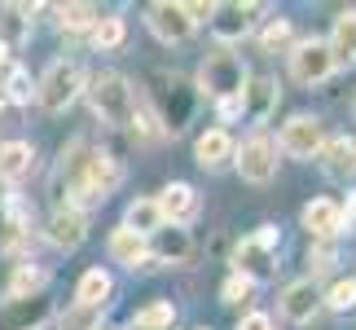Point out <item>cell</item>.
Wrapping results in <instances>:
<instances>
[{
  "label": "cell",
  "mask_w": 356,
  "mask_h": 330,
  "mask_svg": "<svg viewBox=\"0 0 356 330\" xmlns=\"http://www.w3.org/2000/svg\"><path fill=\"white\" fill-rule=\"evenodd\" d=\"M123 36H128V26H123L119 13H106V18L92 26V45H97L102 53H115V49L123 45Z\"/></svg>",
  "instance_id": "4316f807"
},
{
  "label": "cell",
  "mask_w": 356,
  "mask_h": 330,
  "mask_svg": "<svg viewBox=\"0 0 356 330\" xmlns=\"http://www.w3.org/2000/svg\"><path fill=\"white\" fill-rule=\"evenodd\" d=\"M317 308H321V286L312 282V278H299V282H291L282 291V317L286 322L304 326V322L317 317Z\"/></svg>",
  "instance_id": "7c38bea8"
},
{
  "label": "cell",
  "mask_w": 356,
  "mask_h": 330,
  "mask_svg": "<svg viewBox=\"0 0 356 330\" xmlns=\"http://www.w3.org/2000/svg\"><path fill=\"white\" fill-rule=\"evenodd\" d=\"M44 238L58 246V251H75V246H84V238H88V220H84V212L58 207V212L49 216V225H44Z\"/></svg>",
  "instance_id": "4fadbf2b"
},
{
  "label": "cell",
  "mask_w": 356,
  "mask_h": 330,
  "mask_svg": "<svg viewBox=\"0 0 356 330\" xmlns=\"http://www.w3.org/2000/svg\"><path fill=\"white\" fill-rule=\"evenodd\" d=\"M198 84H202V93L216 102L220 119H238V115H242L246 71H242V62L234 58V53H211V58L202 62V71H198Z\"/></svg>",
  "instance_id": "7a4b0ae2"
},
{
  "label": "cell",
  "mask_w": 356,
  "mask_h": 330,
  "mask_svg": "<svg viewBox=\"0 0 356 330\" xmlns=\"http://www.w3.org/2000/svg\"><path fill=\"white\" fill-rule=\"evenodd\" d=\"M31 168H35L31 141H5V146H0V181H5V185L26 181V176H31Z\"/></svg>",
  "instance_id": "d6986e66"
},
{
  "label": "cell",
  "mask_w": 356,
  "mask_h": 330,
  "mask_svg": "<svg viewBox=\"0 0 356 330\" xmlns=\"http://www.w3.org/2000/svg\"><path fill=\"white\" fill-rule=\"evenodd\" d=\"M88 84V75H84V66L71 62V58H58V62H49V71L40 75V84H35V102L49 110V115H62L66 106H71L79 93H84Z\"/></svg>",
  "instance_id": "277c9868"
},
{
  "label": "cell",
  "mask_w": 356,
  "mask_h": 330,
  "mask_svg": "<svg viewBox=\"0 0 356 330\" xmlns=\"http://www.w3.org/2000/svg\"><path fill=\"white\" fill-rule=\"evenodd\" d=\"M172 322H176V304L172 299H159V304H145L136 313L128 330H172Z\"/></svg>",
  "instance_id": "484cf974"
},
{
  "label": "cell",
  "mask_w": 356,
  "mask_h": 330,
  "mask_svg": "<svg viewBox=\"0 0 356 330\" xmlns=\"http://www.w3.org/2000/svg\"><path fill=\"white\" fill-rule=\"evenodd\" d=\"M291 75L299 79V84H325V79L334 75V58H330V45L325 40H299V45L291 49Z\"/></svg>",
  "instance_id": "52a82bcc"
},
{
  "label": "cell",
  "mask_w": 356,
  "mask_h": 330,
  "mask_svg": "<svg viewBox=\"0 0 356 330\" xmlns=\"http://www.w3.org/2000/svg\"><path fill=\"white\" fill-rule=\"evenodd\" d=\"M234 150H238V141H234L225 128H207V132L194 141V159H198L202 172H220V168H229V163H234Z\"/></svg>",
  "instance_id": "5bb4252c"
},
{
  "label": "cell",
  "mask_w": 356,
  "mask_h": 330,
  "mask_svg": "<svg viewBox=\"0 0 356 330\" xmlns=\"http://www.w3.org/2000/svg\"><path fill=\"white\" fill-rule=\"evenodd\" d=\"M154 207H159V216H163V225H172V229H185V225H194V220H198V212H202V198H198V189H194V185H185V181H172V185H163V189H159Z\"/></svg>",
  "instance_id": "9c48e42d"
},
{
  "label": "cell",
  "mask_w": 356,
  "mask_h": 330,
  "mask_svg": "<svg viewBox=\"0 0 356 330\" xmlns=\"http://www.w3.org/2000/svg\"><path fill=\"white\" fill-rule=\"evenodd\" d=\"M84 97L92 106V115L111 128H132V115H136V93L132 84L123 79L119 71H102L84 84Z\"/></svg>",
  "instance_id": "3957f363"
},
{
  "label": "cell",
  "mask_w": 356,
  "mask_h": 330,
  "mask_svg": "<svg viewBox=\"0 0 356 330\" xmlns=\"http://www.w3.org/2000/svg\"><path fill=\"white\" fill-rule=\"evenodd\" d=\"M264 18V5H255V0H229V5H216L211 9V31H216V40H225V45H234V40H242V36H251L255 31V22Z\"/></svg>",
  "instance_id": "ba28073f"
},
{
  "label": "cell",
  "mask_w": 356,
  "mask_h": 330,
  "mask_svg": "<svg viewBox=\"0 0 356 330\" xmlns=\"http://www.w3.org/2000/svg\"><path fill=\"white\" fill-rule=\"evenodd\" d=\"M119 181H123V172H119L115 155H106V150H88V155L75 163L71 181H66V207H75V212L97 207V203H106L119 189Z\"/></svg>",
  "instance_id": "6da1fadb"
},
{
  "label": "cell",
  "mask_w": 356,
  "mask_h": 330,
  "mask_svg": "<svg viewBox=\"0 0 356 330\" xmlns=\"http://www.w3.org/2000/svg\"><path fill=\"white\" fill-rule=\"evenodd\" d=\"M145 26L163 40V45H185V40L194 36V22H189L181 0H154V5L145 9Z\"/></svg>",
  "instance_id": "30bf717a"
},
{
  "label": "cell",
  "mask_w": 356,
  "mask_h": 330,
  "mask_svg": "<svg viewBox=\"0 0 356 330\" xmlns=\"http://www.w3.org/2000/svg\"><path fill=\"white\" fill-rule=\"evenodd\" d=\"M106 251H111V260L115 265H123V269H149V238H141V233H132V229H115L111 233V242H106Z\"/></svg>",
  "instance_id": "2e32d148"
},
{
  "label": "cell",
  "mask_w": 356,
  "mask_h": 330,
  "mask_svg": "<svg viewBox=\"0 0 356 330\" xmlns=\"http://www.w3.org/2000/svg\"><path fill=\"white\" fill-rule=\"evenodd\" d=\"M321 304H325V308H334V313H348V308L356 304V282H334L330 291L321 295Z\"/></svg>",
  "instance_id": "f1b7e54d"
},
{
  "label": "cell",
  "mask_w": 356,
  "mask_h": 330,
  "mask_svg": "<svg viewBox=\"0 0 356 330\" xmlns=\"http://www.w3.org/2000/svg\"><path fill=\"white\" fill-rule=\"evenodd\" d=\"M291 159H317L321 155V146H325V128H321V119H312V115H291L286 119V128H282V141H277Z\"/></svg>",
  "instance_id": "8fae6325"
},
{
  "label": "cell",
  "mask_w": 356,
  "mask_h": 330,
  "mask_svg": "<svg viewBox=\"0 0 356 330\" xmlns=\"http://www.w3.org/2000/svg\"><path fill=\"white\" fill-rule=\"evenodd\" d=\"M273 106H277V84L273 79H264V75H246V88H242V115L246 119H255V128L264 123L268 115H273Z\"/></svg>",
  "instance_id": "ac0fdd59"
},
{
  "label": "cell",
  "mask_w": 356,
  "mask_h": 330,
  "mask_svg": "<svg viewBox=\"0 0 356 330\" xmlns=\"http://www.w3.org/2000/svg\"><path fill=\"white\" fill-rule=\"evenodd\" d=\"M238 330H273V317L268 313H246V317L238 322Z\"/></svg>",
  "instance_id": "d6a6232c"
},
{
  "label": "cell",
  "mask_w": 356,
  "mask_h": 330,
  "mask_svg": "<svg viewBox=\"0 0 356 330\" xmlns=\"http://www.w3.org/2000/svg\"><path fill=\"white\" fill-rule=\"evenodd\" d=\"M234 168L242 172V181L268 185L273 176H277V141H273L264 128H255V132L234 150Z\"/></svg>",
  "instance_id": "8992f818"
},
{
  "label": "cell",
  "mask_w": 356,
  "mask_h": 330,
  "mask_svg": "<svg viewBox=\"0 0 356 330\" xmlns=\"http://www.w3.org/2000/svg\"><path fill=\"white\" fill-rule=\"evenodd\" d=\"M0 97H9V102H18V106H26V102L35 97V84H31V75H26L18 62H13V71L5 75V84H0Z\"/></svg>",
  "instance_id": "83f0119b"
},
{
  "label": "cell",
  "mask_w": 356,
  "mask_h": 330,
  "mask_svg": "<svg viewBox=\"0 0 356 330\" xmlns=\"http://www.w3.org/2000/svg\"><path fill=\"white\" fill-rule=\"evenodd\" d=\"M304 229L317 242L339 238V233H343V207H339L334 198H312L308 207H304Z\"/></svg>",
  "instance_id": "9a60e30c"
},
{
  "label": "cell",
  "mask_w": 356,
  "mask_h": 330,
  "mask_svg": "<svg viewBox=\"0 0 356 330\" xmlns=\"http://www.w3.org/2000/svg\"><path fill=\"white\" fill-rule=\"evenodd\" d=\"M62 330H97V313H92V308H75L71 317L62 322Z\"/></svg>",
  "instance_id": "1f68e13d"
},
{
  "label": "cell",
  "mask_w": 356,
  "mask_h": 330,
  "mask_svg": "<svg viewBox=\"0 0 356 330\" xmlns=\"http://www.w3.org/2000/svg\"><path fill=\"white\" fill-rule=\"evenodd\" d=\"M277 229L273 225H259V233H251V238H242L234 246V273L246 282H268L273 269H277Z\"/></svg>",
  "instance_id": "5b68a950"
},
{
  "label": "cell",
  "mask_w": 356,
  "mask_h": 330,
  "mask_svg": "<svg viewBox=\"0 0 356 330\" xmlns=\"http://www.w3.org/2000/svg\"><path fill=\"white\" fill-rule=\"evenodd\" d=\"M352 115H356V97H352Z\"/></svg>",
  "instance_id": "836d02e7"
},
{
  "label": "cell",
  "mask_w": 356,
  "mask_h": 330,
  "mask_svg": "<svg viewBox=\"0 0 356 330\" xmlns=\"http://www.w3.org/2000/svg\"><path fill=\"white\" fill-rule=\"evenodd\" d=\"M330 58H334V71L339 66H352L356 62V9H343L334 18V31H330Z\"/></svg>",
  "instance_id": "ffe728a7"
},
{
  "label": "cell",
  "mask_w": 356,
  "mask_h": 330,
  "mask_svg": "<svg viewBox=\"0 0 356 330\" xmlns=\"http://www.w3.org/2000/svg\"><path fill=\"white\" fill-rule=\"evenodd\" d=\"M246 295H251V282L238 278V273H229V282L220 286V299H225V304H242Z\"/></svg>",
  "instance_id": "4dcf8cb0"
},
{
  "label": "cell",
  "mask_w": 356,
  "mask_h": 330,
  "mask_svg": "<svg viewBox=\"0 0 356 330\" xmlns=\"http://www.w3.org/2000/svg\"><path fill=\"white\" fill-rule=\"evenodd\" d=\"M149 265L154 260H172V265H181V260L189 256V233L185 229H172V225H163L159 233H149Z\"/></svg>",
  "instance_id": "7402d4cb"
},
{
  "label": "cell",
  "mask_w": 356,
  "mask_h": 330,
  "mask_svg": "<svg viewBox=\"0 0 356 330\" xmlns=\"http://www.w3.org/2000/svg\"><path fill=\"white\" fill-rule=\"evenodd\" d=\"M198 330H207V326H198Z\"/></svg>",
  "instance_id": "e575fe53"
},
{
  "label": "cell",
  "mask_w": 356,
  "mask_h": 330,
  "mask_svg": "<svg viewBox=\"0 0 356 330\" xmlns=\"http://www.w3.org/2000/svg\"><path fill=\"white\" fill-rule=\"evenodd\" d=\"M58 26L62 31H92L102 22V9L97 5H58Z\"/></svg>",
  "instance_id": "d4e9b609"
},
{
  "label": "cell",
  "mask_w": 356,
  "mask_h": 330,
  "mask_svg": "<svg viewBox=\"0 0 356 330\" xmlns=\"http://www.w3.org/2000/svg\"><path fill=\"white\" fill-rule=\"evenodd\" d=\"M111 291H115L111 273H106V269H88L84 278H79V286H75V308H92V313H97L106 299H111Z\"/></svg>",
  "instance_id": "44dd1931"
},
{
  "label": "cell",
  "mask_w": 356,
  "mask_h": 330,
  "mask_svg": "<svg viewBox=\"0 0 356 330\" xmlns=\"http://www.w3.org/2000/svg\"><path fill=\"white\" fill-rule=\"evenodd\" d=\"M291 22H286V18H268V26H264V31H259V45H264V49H286V45H291Z\"/></svg>",
  "instance_id": "f546056e"
},
{
  "label": "cell",
  "mask_w": 356,
  "mask_h": 330,
  "mask_svg": "<svg viewBox=\"0 0 356 330\" xmlns=\"http://www.w3.org/2000/svg\"><path fill=\"white\" fill-rule=\"evenodd\" d=\"M97 330H102V326H97Z\"/></svg>",
  "instance_id": "d590c367"
},
{
  "label": "cell",
  "mask_w": 356,
  "mask_h": 330,
  "mask_svg": "<svg viewBox=\"0 0 356 330\" xmlns=\"http://www.w3.org/2000/svg\"><path fill=\"white\" fill-rule=\"evenodd\" d=\"M44 269H35V265H18L13 269V278H9V299L13 304H22V299H31V295H40L44 291Z\"/></svg>",
  "instance_id": "cb8c5ba5"
},
{
  "label": "cell",
  "mask_w": 356,
  "mask_h": 330,
  "mask_svg": "<svg viewBox=\"0 0 356 330\" xmlns=\"http://www.w3.org/2000/svg\"><path fill=\"white\" fill-rule=\"evenodd\" d=\"M317 163H321V172L330 176V181H348L356 172V141L352 136H325Z\"/></svg>",
  "instance_id": "e0dca14e"
},
{
  "label": "cell",
  "mask_w": 356,
  "mask_h": 330,
  "mask_svg": "<svg viewBox=\"0 0 356 330\" xmlns=\"http://www.w3.org/2000/svg\"><path fill=\"white\" fill-rule=\"evenodd\" d=\"M123 229L141 233V238L159 233V229H163V216H159V207H154V198H136V203H128V212H123Z\"/></svg>",
  "instance_id": "603a6c76"
}]
</instances>
